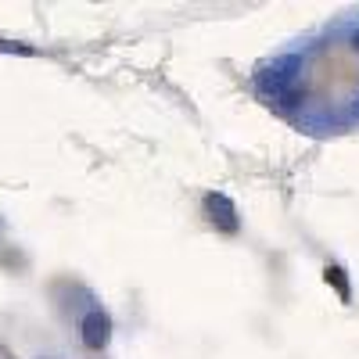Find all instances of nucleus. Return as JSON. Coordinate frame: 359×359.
Masks as SVG:
<instances>
[{
    "label": "nucleus",
    "mask_w": 359,
    "mask_h": 359,
    "mask_svg": "<svg viewBox=\"0 0 359 359\" xmlns=\"http://www.w3.org/2000/svg\"><path fill=\"white\" fill-rule=\"evenodd\" d=\"M352 47H355V50H359V33H355V40H352Z\"/></svg>",
    "instance_id": "obj_4"
},
{
    "label": "nucleus",
    "mask_w": 359,
    "mask_h": 359,
    "mask_svg": "<svg viewBox=\"0 0 359 359\" xmlns=\"http://www.w3.org/2000/svg\"><path fill=\"white\" fill-rule=\"evenodd\" d=\"M0 50H18V54H29V47H22V43H4V40H0Z\"/></svg>",
    "instance_id": "obj_3"
},
{
    "label": "nucleus",
    "mask_w": 359,
    "mask_h": 359,
    "mask_svg": "<svg viewBox=\"0 0 359 359\" xmlns=\"http://www.w3.org/2000/svg\"><path fill=\"white\" fill-rule=\"evenodd\" d=\"M327 284H334L338 294L348 302V294H352V291H348V280H345V269H341V266H327Z\"/></svg>",
    "instance_id": "obj_2"
},
{
    "label": "nucleus",
    "mask_w": 359,
    "mask_h": 359,
    "mask_svg": "<svg viewBox=\"0 0 359 359\" xmlns=\"http://www.w3.org/2000/svg\"><path fill=\"white\" fill-rule=\"evenodd\" d=\"M355 115H359V97H355Z\"/></svg>",
    "instance_id": "obj_5"
},
{
    "label": "nucleus",
    "mask_w": 359,
    "mask_h": 359,
    "mask_svg": "<svg viewBox=\"0 0 359 359\" xmlns=\"http://www.w3.org/2000/svg\"><path fill=\"white\" fill-rule=\"evenodd\" d=\"M83 345L86 348H104L108 345V338H111V320H108V313H101V309H90L86 316H83Z\"/></svg>",
    "instance_id": "obj_1"
}]
</instances>
